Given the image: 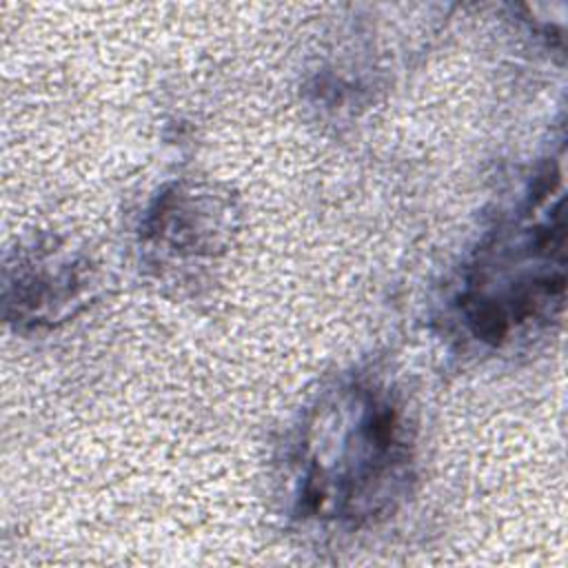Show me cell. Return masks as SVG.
I'll return each mask as SVG.
<instances>
[{"instance_id": "cell-1", "label": "cell", "mask_w": 568, "mask_h": 568, "mask_svg": "<svg viewBox=\"0 0 568 568\" xmlns=\"http://www.w3.org/2000/svg\"><path fill=\"white\" fill-rule=\"evenodd\" d=\"M288 457L297 517L362 528L406 495L413 433L399 397L386 384L355 375L313 402Z\"/></svg>"}, {"instance_id": "cell-2", "label": "cell", "mask_w": 568, "mask_h": 568, "mask_svg": "<svg viewBox=\"0 0 568 568\" xmlns=\"http://www.w3.org/2000/svg\"><path fill=\"white\" fill-rule=\"evenodd\" d=\"M561 166L546 169L526 202L484 237L455 293V313L484 344L506 346L552 324L564 308L566 224Z\"/></svg>"}, {"instance_id": "cell-4", "label": "cell", "mask_w": 568, "mask_h": 568, "mask_svg": "<svg viewBox=\"0 0 568 568\" xmlns=\"http://www.w3.org/2000/svg\"><path fill=\"white\" fill-rule=\"evenodd\" d=\"M222 206L209 193H173L158 202L155 215L149 222L146 240L155 237V246H166V253L197 255L217 246L222 231H211L209 213Z\"/></svg>"}, {"instance_id": "cell-3", "label": "cell", "mask_w": 568, "mask_h": 568, "mask_svg": "<svg viewBox=\"0 0 568 568\" xmlns=\"http://www.w3.org/2000/svg\"><path fill=\"white\" fill-rule=\"evenodd\" d=\"M91 286L89 262L49 240L20 248L4 268V306L18 326L55 324L84 304Z\"/></svg>"}]
</instances>
